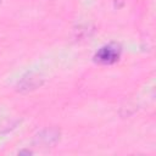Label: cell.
<instances>
[{"mask_svg": "<svg viewBox=\"0 0 156 156\" xmlns=\"http://www.w3.org/2000/svg\"><path fill=\"white\" fill-rule=\"evenodd\" d=\"M121 56V49L116 44H108L99 49V51L95 54L94 58L96 62L102 65H112L116 61H118Z\"/></svg>", "mask_w": 156, "mask_h": 156, "instance_id": "cell-1", "label": "cell"}, {"mask_svg": "<svg viewBox=\"0 0 156 156\" xmlns=\"http://www.w3.org/2000/svg\"><path fill=\"white\" fill-rule=\"evenodd\" d=\"M41 78L38 74L34 73H28L27 76L22 77V79L20 80L17 88L20 91H29V90H34L38 87L41 85Z\"/></svg>", "mask_w": 156, "mask_h": 156, "instance_id": "cell-2", "label": "cell"}, {"mask_svg": "<svg viewBox=\"0 0 156 156\" xmlns=\"http://www.w3.org/2000/svg\"><path fill=\"white\" fill-rule=\"evenodd\" d=\"M60 138V132L56 129H46L38 135V140L45 145L55 144Z\"/></svg>", "mask_w": 156, "mask_h": 156, "instance_id": "cell-3", "label": "cell"}]
</instances>
